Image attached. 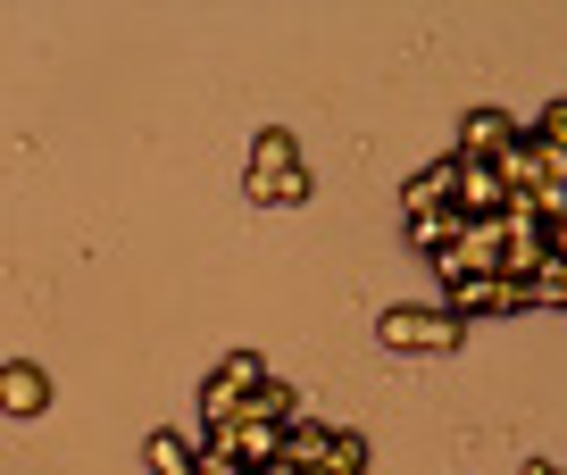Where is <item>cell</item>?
Here are the masks:
<instances>
[{"mask_svg": "<svg viewBox=\"0 0 567 475\" xmlns=\"http://www.w3.org/2000/svg\"><path fill=\"white\" fill-rule=\"evenodd\" d=\"M142 467H151V475H193V442H184V434H151V442H142Z\"/></svg>", "mask_w": 567, "mask_h": 475, "instance_id": "obj_11", "label": "cell"}, {"mask_svg": "<svg viewBox=\"0 0 567 475\" xmlns=\"http://www.w3.org/2000/svg\"><path fill=\"white\" fill-rule=\"evenodd\" d=\"M434 276L460 283V276H501V226H460L443 250H434Z\"/></svg>", "mask_w": 567, "mask_h": 475, "instance_id": "obj_4", "label": "cell"}, {"mask_svg": "<svg viewBox=\"0 0 567 475\" xmlns=\"http://www.w3.org/2000/svg\"><path fill=\"white\" fill-rule=\"evenodd\" d=\"M526 283H534V309H559V300H567V259H543Z\"/></svg>", "mask_w": 567, "mask_h": 475, "instance_id": "obj_15", "label": "cell"}, {"mask_svg": "<svg viewBox=\"0 0 567 475\" xmlns=\"http://www.w3.org/2000/svg\"><path fill=\"white\" fill-rule=\"evenodd\" d=\"M375 342L401 351V359H417V351H460L467 326L451 309H384V317H375Z\"/></svg>", "mask_w": 567, "mask_h": 475, "instance_id": "obj_2", "label": "cell"}, {"mask_svg": "<svg viewBox=\"0 0 567 475\" xmlns=\"http://www.w3.org/2000/svg\"><path fill=\"white\" fill-rule=\"evenodd\" d=\"M460 226H467V217H460V209H434V217H409V242H417V250H425V259H434V250H443V242H451V234H460Z\"/></svg>", "mask_w": 567, "mask_h": 475, "instance_id": "obj_13", "label": "cell"}, {"mask_svg": "<svg viewBox=\"0 0 567 475\" xmlns=\"http://www.w3.org/2000/svg\"><path fill=\"white\" fill-rule=\"evenodd\" d=\"M526 475H567V467H559V458H526Z\"/></svg>", "mask_w": 567, "mask_h": 475, "instance_id": "obj_17", "label": "cell"}, {"mask_svg": "<svg viewBox=\"0 0 567 475\" xmlns=\"http://www.w3.org/2000/svg\"><path fill=\"white\" fill-rule=\"evenodd\" d=\"M326 442H334V425H318V417H292V425H284V467H292V475H318L326 467Z\"/></svg>", "mask_w": 567, "mask_h": 475, "instance_id": "obj_8", "label": "cell"}, {"mask_svg": "<svg viewBox=\"0 0 567 475\" xmlns=\"http://www.w3.org/2000/svg\"><path fill=\"white\" fill-rule=\"evenodd\" d=\"M243 417H250V425H276V434H284V425L301 417V392L284 384V375H267V384H259V392L243 401Z\"/></svg>", "mask_w": 567, "mask_h": 475, "instance_id": "obj_9", "label": "cell"}, {"mask_svg": "<svg viewBox=\"0 0 567 475\" xmlns=\"http://www.w3.org/2000/svg\"><path fill=\"white\" fill-rule=\"evenodd\" d=\"M0 409H9V417H42V409H51V375H42L34 359H9V368H0Z\"/></svg>", "mask_w": 567, "mask_h": 475, "instance_id": "obj_7", "label": "cell"}, {"mask_svg": "<svg viewBox=\"0 0 567 475\" xmlns=\"http://www.w3.org/2000/svg\"><path fill=\"white\" fill-rule=\"evenodd\" d=\"M509 142H517V125L501 117V109H467V117H460V151H451V158H460V167H493Z\"/></svg>", "mask_w": 567, "mask_h": 475, "instance_id": "obj_6", "label": "cell"}, {"mask_svg": "<svg viewBox=\"0 0 567 475\" xmlns=\"http://www.w3.org/2000/svg\"><path fill=\"white\" fill-rule=\"evenodd\" d=\"M451 200H460V158H425L417 176L401 184V217H434V209H451Z\"/></svg>", "mask_w": 567, "mask_h": 475, "instance_id": "obj_5", "label": "cell"}, {"mask_svg": "<svg viewBox=\"0 0 567 475\" xmlns=\"http://www.w3.org/2000/svg\"><path fill=\"white\" fill-rule=\"evenodd\" d=\"M443 309L460 317H509V309H534V283H517V276H460V283H443Z\"/></svg>", "mask_w": 567, "mask_h": 475, "instance_id": "obj_3", "label": "cell"}, {"mask_svg": "<svg viewBox=\"0 0 567 475\" xmlns=\"http://www.w3.org/2000/svg\"><path fill=\"white\" fill-rule=\"evenodd\" d=\"M534 142H543V151H567V101L559 92H550V109L534 117Z\"/></svg>", "mask_w": 567, "mask_h": 475, "instance_id": "obj_16", "label": "cell"}, {"mask_svg": "<svg viewBox=\"0 0 567 475\" xmlns=\"http://www.w3.org/2000/svg\"><path fill=\"white\" fill-rule=\"evenodd\" d=\"M234 417H243V401L209 375V384H200V434H217V425H234Z\"/></svg>", "mask_w": 567, "mask_h": 475, "instance_id": "obj_14", "label": "cell"}, {"mask_svg": "<svg viewBox=\"0 0 567 475\" xmlns=\"http://www.w3.org/2000/svg\"><path fill=\"white\" fill-rule=\"evenodd\" d=\"M267 375H276V368H267V359H259V351H226V359H217V384H226V392H234V401H250V392H259V384H267Z\"/></svg>", "mask_w": 567, "mask_h": 475, "instance_id": "obj_10", "label": "cell"}, {"mask_svg": "<svg viewBox=\"0 0 567 475\" xmlns=\"http://www.w3.org/2000/svg\"><path fill=\"white\" fill-rule=\"evenodd\" d=\"M318 475H368V442L351 434V425H334V442H326V467Z\"/></svg>", "mask_w": 567, "mask_h": 475, "instance_id": "obj_12", "label": "cell"}, {"mask_svg": "<svg viewBox=\"0 0 567 475\" xmlns=\"http://www.w3.org/2000/svg\"><path fill=\"white\" fill-rule=\"evenodd\" d=\"M250 200L259 209H301L309 200V167H301V142L284 134V125H267L259 142H250Z\"/></svg>", "mask_w": 567, "mask_h": 475, "instance_id": "obj_1", "label": "cell"}]
</instances>
